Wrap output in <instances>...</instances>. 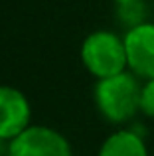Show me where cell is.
Listing matches in <instances>:
<instances>
[{
	"mask_svg": "<svg viewBox=\"0 0 154 156\" xmlns=\"http://www.w3.org/2000/svg\"><path fill=\"white\" fill-rule=\"evenodd\" d=\"M0 156H6V154H0Z\"/></svg>",
	"mask_w": 154,
	"mask_h": 156,
	"instance_id": "30bf717a",
	"label": "cell"
},
{
	"mask_svg": "<svg viewBox=\"0 0 154 156\" xmlns=\"http://www.w3.org/2000/svg\"><path fill=\"white\" fill-rule=\"evenodd\" d=\"M140 89L142 85L138 83V77L128 69L119 75L97 79L93 91L97 111L105 121L123 125L140 111Z\"/></svg>",
	"mask_w": 154,
	"mask_h": 156,
	"instance_id": "6da1fadb",
	"label": "cell"
},
{
	"mask_svg": "<svg viewBox=\"0 0 154 156\" xmlns=\"http://www.w3.org/2000/svg\"><path fill=\"white\" fill-rule=\"evenodd\" d=\"M6 156H73L71 144L61 133L44 125H30L8 142Z\"/></svg>",
	"mask_w": 154,
	"mask_h": 156,
	"instance_id": "3957f363",
	"label": "cell"
},
{
	"mask_svg": "<svg viewBox=\"0 0 154 156\" xmlns=\"http://www.w3.org/2000/svg\"><path fill=\"white\" fill-rule=\"evenodd\" d=\"M140 113L154 119V79H146L140 89Z\"/></svg>",
	"mask_w": 154,
	"mask_h": 156,
	"instance_id": "ba28073f",
	"label": "cell"
},
{
	"mask_svg": "<svg viewBox=\"0 0 154 156\" xmlns=\"http://www.w3.org/2000/svg\"><path fill=\"white\" fill-rule=\"evenodd\" d=\"M127 67L138 79H154V22H144L124 34Z\"/></svg>",
	"mask_w": 154,
	"mask_h": 156,
	"instance_id": "277c9868",
	"label": "cell"
},
{
	"mask_svg": "<svg viewBox=\"0 0 154 156\" xmlns=\"http://www.w3.org/2000/svg\"><path fill=\"white\" fill-rule=\"evenodd\" d=\"M97 156H148V148L140 134L121 129L105 138Z\"/></svg>",
	"mask_w": 154,
	"mask_h": 156,
	"instance_id": "8992f818",
	"label": "cell"
},
{
	"mask_svg": "<svg viewBox=\"0 0 154 156\" xmlns=\"http://www.w3.org/2000/svg\"><path fill=\"white\" fill-rule=\"evenodd\" d=\"M32 125V107L20 89L0 85V138L10 142Z\"/></svg>",
	"mask_w": 154,
	"mask_h": 156,
	"instance_id": "5b68a950",
	"label": "cell"
},
{
	"mask_svg": "<svg viewBox=\"0 0 154 156\" xmlns=\"http://www.w3.org/2000/svg\"><path fill=\"white\" fill-rule=\"evenodd\" d=\"M117 16H119V22L127 26V30H131V28L146 22V4L144 0L117 4Z\"/></svg>",
	"mask_w": 154,
	"mask_h": 156,
	"instance_id": "52a82bcc",
	"label": "cell"
},
{
	"mask_svg": "<svg viewBox=\"0 0 154 156\" xmlns=\"http://www.w3.org/2000/svg\"><path fill=\"white\" fill-rule=\"evenodd\" d=\"M113 2H117V4H127V2H138V0H113Z\"/></svg>",
	"mask_w": 154,
	"mask_h": 156,
	"instance_id": "9c48e42d",
	"label": "cell"
},
{
	"mask_svg": "<svg viewBox=\"0 0 154 156\" xmlns=\"http://www.w3.org/2000/svg\"><path fill=\"white\" fill-rule=\"evenodd\" d=\"M81 61L97 79L119 75L128 69L124 40L109 30L93 32L81 44Z\"/></svg>",
	"mask_w": 154,
	"mask_h": 156,
	"instance_id": "7a4b0ae2",
	"label": "cell"
}]
</instances>
